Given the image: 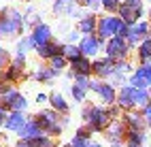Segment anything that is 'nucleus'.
Here are the masks:
<instances>
[{
	"label": "nucleus",
	"instance_id": "obj_1",
	"mask_svg": "<svg viewBox=\"0 0 151 147\" xmlns=\"http://www.w3.org/2000/svg\"><path fill=\"white\" fill-rule=\"evenodd\" d=\"M83 117H85V122L92 126V130H96V132L102 130V128H106L109 122H111L109 111L100 109V107H89V109H85L83 111Z\"/></svg>",
	"mask_w": 151,
	"mask_h": 147
},
{
	"label": "nucleus",
	"instance_id": "obj_2",
	"mask_svg": "<svg viewBox=\"0 0 151 147\" xmlns=\"http://www.w3.org/2000/svg\"><path fill=\"white\" fill-rule=\"evenodd\" d=\"M130 53V45L126 38H119V36H113L111 41L106 43V58H111L113 62H119V60H126V55Z\"/></svg>",
	"mask_w": 151,
	"mask_h": 147
},
{
	"label": "nucleus",
	"instance_id": "obj_3",
	"mask_svg": "<svg viewBox=\"0 0 151 147\" xmlns=\"http://www.w3.org/2000/svg\"><path fill=\"white\" fill-rule=\"evenodd\" d=\"M130 85L136 90H149L151 87V64H140L130 75Z\"/></svg>",
	"mask_w": 151,
	"mask_h": 147
},
{
	"label": "nucleus",
	"instance_id": "obj_4",
	"mask_svg": "<svg viewBox=\"0 0 151 147\" xmlns=\"http://www.w3.org/2000/svg\"><path fill=\"white\" fill-rule=\"evenodd\" d=\"M22 30V15L11 11V15L0 17V36H13Z\"/></svg>",
	"mask_w": 151,
	"mask_h": 147
},
{
	"label": "nucleus",
	"instance_id": "obj_5",
	"mask_svg": "<svg viewBox=\"0 0 151 147\" xmlns=\"http://www.w3.org/2000/svg\"><path fill=\"white\" fill-rule=\"evenodd\" d=\"M117 11H119V19H122V22H126L128 26L138 24V22H140V17L145 15L143 6H140V9H132V6H128V4H119Z\"/></svg>",
	"mask_w": 151,
	"mask_h": 147
},
{
	"label": "nucleus",
	"instance_id": "obj_6",
	"mask_svg": "<svg viewBox=\"0 0 151 147\" xmlns=\"http://www.w3.org/2000/svg\"><path fill=\"white\" fill-rule=\"evenodd\" d=\"M89 87H92L94 92H98V96L102 98L104 102H117V94L113 90V85L111 83H100V81H89Z\"/></svg>",
	"mask_w": 151,
	"mask_h": 147
},
{
	"label": "nucleus",
	"instance_id": "obj_7",
	"mask_svg": "<svg viewBox=\"0 0 151 147\" xmlns=\"http://www.w3.org/2000/svg\"><path fill=\"white\" fill-rule=\"evenodd\" d=\"M117 24H119V17H102L98 22V36L102 38V41L106 36L113 38L115 32H117Z\"/></svg>",
	"mask_w": 151,
	"mask_h": 147
},
{
	"label": "nucleus",
	"instance_id": "obj_8",
	"mask_svg": "<svg viewBox=\"0 0 151 147\" xmlns=\"http://www.w3.org/2000/svg\"><path fill=\"white\" fill-rule=\"evenodd\" d=\"M104 41L102 38H94L92 34H85L83 38H81V45H79V49H81V53L83 55H96L98 51H100V45H102Z\"/></svg>",
	"mask_w": 151,
	"mask_h": 147
},
{
	"label": "nucleus",
	"instance_id": "obj_9",
	"mask_svg": "<svg viewBox=\"0 0 151 147\" xmlns=\"http://www.w3.org/2000/svg\"><path fill=\"white\" fill-rule=\"evenodd\" d=\"M117 104L122 107V109H126V111H130L134 107V87L132 85H124L122 90H119Z\"/></svg>",
	"mask_w": 151,
	"mask_h": 147
},
{
	"label": "nucleus",
	"instance_id": "obj_10",
	"mask_svg": "<svg viewBox=\"0 0 151 147\" xmlns=\"http://www.w3.org/2000/svg\"><path fill=\"white\" fill-rule=\"evenodd\" d=\"M32 43H34V47H43V45H47V41L51 38V30H49V26H45V24H41V26H36L34 28V32H32Z\"/></svg>",
	"mask_w": 151,
	"mask_h": 147
},
{
	"label": "nucleus",
	"instance_id": "obj_11",
	"mask_svg": "<svg viewBox=\"0 0 151 147\" xmlns=\"http://www.w3.org/2000/svg\"><path fill=\"white\" fill-rule=\"evenodd\" d=\"M94 71H96V75H100V77H111V75L115 73V62L111 60V58L98 60V62L94 64Z\"/></svg>",
	"mask_w": 151,
	"mask_h": 147
},
{
	"label": "nucleus",
	"instance_id": "obj_12",
	"mask_svg": "<svg viewBox=\"0 0 151 147\" xmlns=\"http://www.w3.org/2000/svg\"><path fill=\"white\" fill-rule=\"evenodd\" d=\"M22 136H24V139H28V141L41 139V136H43V130H41V126H38V122H28V124L24 126V130H22Z\"/></svg>",
	"mask_w": 151,
	"mask_h": 147
},
{
	"label": "nucleus",
	"instance_id": "obj_13",
	"mask_svg": "<svg viewBox=\"0 0 151 147\" xmlns=\"http://www.w3.org/2000/svg\"><path fill=\"white\" fill-rule=\"evenodd\" d=\"M26 124H28V122H26V117H24L22 113H13V115H9V120H6V128H9V130L22 132Z\"/></svg>",
	"mask_w": 151,
	"mask_h": 147
},
{
	"label": "nucleus",
	"instance_id": "obj_14",
	"mask_svg": "<svg viewBox=\"0 0 151 147\" xmlns=\"http://www.w3.org/2000/svg\"><path fill=\"white\" fill-rule=\"evenodd\" d=\"M138 60L140 64H151V38H145L138 45Z\"/></svg>",
	"mask_w": 151,
	"mask_h": 147
},
{
	"label": "nucleus",
	"instance_id": "obj_15",
	"mask_svg": "<svg viewBox=\"0 0 151 147\" xmlns=\"http://www.w3.org/2000/svg\"><path fill=\"white\" fill-rule=\"evenodd\" d=\"M126 124L130 126V130H143L145 126H147L145 117L138 115V113H128V115H126Z\"/></svg>",
	"mask_w": 151,
	"mask_h": 147
},
{
	"label": "nucleus",
	"instance_id": "obj_16",
	"mask_svg": "<svg viewBox=\"0 0 151 147\" xmlns=\"http://www.w3.org/2000/svg\"><path fill=\"white\" fill-rule=\"evenodd\" d=\"M151 102V92L149 90H136L134 87V107H145Z\"/></svg>",
	"mask_w": 151,
	"mask_h": 147
},
{
	"label": "nucleus",
	"instance_id": "obj_17",
	"mask_svg": "<svg viewBox=\"0 0 151 147\" xmlns=\"http://www.w3.org/2000/svg\"><path fill=\"white\" fill-rule=\"evenodd\" d=\"M60 51H64V47H60V45H43V47H38V55L41 58H53V55H60Z\"/></svg>",
	"mask_w": 151,
	"mask_h": 147
},
{
	"label": "nucleus",
	"instance_id": "obj_18",
	"mask_svg": "<svg viewBox=\"0 0 151 147\" xmlns=\"http://www.w3.org/2000/svg\"><path fill=\"white\" fill-rule=\"evenodd\" d=\"M73 68H75V75H87L92 71V64L87 60H83V55H81V58H77V60H73Z\"/></svg>",
	"mask_w": 151,
	"mask_h": 147
},
{
	"label": "nucleus",
	"instance_id": "obj_19",
	"mask_svg": "<svg viewBox=\"0 0 151 147\" xmlns=\"http://www.w3.org/2000/svg\"><path fill=\"white\" fill-rule=\"evenodd\" d=\"M96 26H98L96 15H85V19H81V22H79V30H81V32H94Z\"/></svg>",
	"mask_w": 151,
	"mask_h": 147
},
{
	"label": "nucleus",
	"instance_id": "obj_20",
	"mask_svg": "<svg viewBox=\"0 0 151 147\" xmlns=\"http://www.w3.org/2000/svg\"><path fill=\"white\" fill-rule=\"evenodd\" d=\"M55 13H68L75 9V0H55Z\"/></svg>",
	"mask_w": 151,
	"mask_h": 147
},
{
	"label": "nucleus",
	"instance_id": "obj_21",
	"mask_svg": "<svg viewBox=\"0 0 151 147\" xmlns=\"http://www.w3.org/2000/svg\"><path fill=\"white\" fill-rule=\"evenodd\" d=\"M147 141V134L143 130H128V143H143Z\"/></svg>",
	"mask_w": 151,
	"mask_h": 147
},
{
	"label": "nucleus",
	"instance_id": "obj_22",
	"mask_svg": "<svg viewBox=\"0 0 151 147\" xmlns=\"http://www.w3.org/2000/svg\"><path fill=\"white\" fill-rule=\"evenodd\" d=\"M130 28H132V30H134L140 38H143V41H145V38H149V24H147V22H138V24L130 26Z\"/></svg>",
	"mask_w": 151,
	"mask_h": 147
},
{
	"label": "nucleus",
	"instance_id": "obj_23",
	"mask_svg": "<svg viewBox=\"0 0 151 147\" xmlns=\"http://www.w3.org/2000/svg\"><path fill=\"white\" fill-rule=\"evenodd\" d=\"M62 53H64L66 58H70V60H77V58H81V55H83V53H81V49L75 47V45H66Z\"/></svg>",
	"mask_w": 151,
	"mask_h": 147
},
{
	"label": "nucleus",
	"instance_id": "obj_24",
	"mask_svg": "<svg viewBox=\"0 0 151 147\" xmlns=\"http://www.w3.org/2000/svg\"><path fill=\"white\" fill-rule=\"evenodd\" d=\"M55 73H58V71H53V68H41V71H38L34 77H36L38 81H47V79H51Z\"/></svg>",
	"mask_w": 151,
	"mask_h": 147
},
{
	"label": "nucleus",
	"instance_id": "obj_25",
	"mask_svg": "<svg viewBox=\"0 0 151 147\" xmlns=\"http://www.w3.org/2000/svg\"><path fill=\"white\" fill-rule=\"evenodd\" d=\"M51 104L55 107L58 111H66V109H68V104L64 102V98L60 96V94H53V96H51Z\"/></svg>",
	"mask_w": 151,
	"mask_h": 147
},
{
	"label": "nucleus",
	"instance_id": "obj_26",
	"mask_svg": "<svg viewBox=\"0 0 151 147\" xmlns=\"http://www.w3.org/2000/svg\"><path fill=\"white\" fill-rule=\"evenodd\" d=\"M51 66H53V71H62L66 66V58L64 55H53L51 58Z\"/></svg>",
	"mask_w": 151,
	"mask_h": 147
},
{
	"label": "nucleus",
	"instance_id": "obj_27",
	"mask_svg": "<svg viewBox=\"0 0 151 147\" xmlns=\"http://www.w3.org/2000/svg\"><path fill=\"white\" fill-rule=\"evenodd\" d=\"M100 4H102L106 11H117L119 9V0H100Z\"/></svg>",
	"mask_w": 151,
	"mask_h": 147
},
{
	"label": "nucleus",
	"instance_id": "obj_28",
	"mask_svg": "<svg viewBox=\"0 0 151 147\" xmlns=\"http://www.w3.org/2000/svg\"><path fill=\"white\" fill-rule=\"evenodd\" d=\"M75 77H77V83H75V85L83 87V90H87V87H89V79H87V75H75Z\"/></svg>",
	"mask_w": 151,
	"mask_h": 147
},
{
	"label": "nucleus",
	"instance_id": "obj_29",
	"mask_svg": "<svg viewBox=\"0 0 151 147\" xmlns=\"http://www.w3.org/2000/svg\"><path fill=\"white\" fill-rule=\"evenodd\" d=\"M73 96L77 98V100H85V90H83V87H79V85H75L73 87Z\"/></svg>",
	"mask_w": 151,
	"mask_h": 147
},
{
	"label": "nucleus",
	"instance_id": "obj_30",
	"mask_svg": "<svg viewBox=\"0 0 151 147\" xmlns=\"http://www.w3.org/2000/svg\"><path fill=\"white\" fill-rule=\"evenodd\" d=\"M32 147H53V145H51V141H49V139H43V136H41V139L32 141Z\"/></svg>",
	"mask_w": 151,
	"mask_h": 147
},
{
	"label": "nucleus",
	"instance_id": "obj_31",
	"mask_svg": "<svg viewBox=\"0 0 151 147\" xmlns=\"http://www.w3.org/2000/svg\"><path fill=\"white\" fill-rule=\"evenodd\" d=\"M122 4H128L132 9H140L143 6V0H122Z\"/></svg>",
	"mask_w": 151,
	"mask_h": 147
},
{
	"label": "nucleus",
	"instance_id": "obj_32",
	"mask_svg": "<svg viewBox=\"0 0 151 147\" xmlns=\"http://www.w3.org/2000/svg\"><path fill=\"white\" fill-rule=\"evenodd\" d=\"M17 147H32V143H30V141H22V143H17Z\"/></svg>",
	"mask_w": 151,
	"mask_h": 147
},
{
	"label": "nucleus",
	"instance_id": "obj_33",
	"mask_svg": "<svg viewBox=\"0 0 151 147\" xmlns=\"http://www.w3.org/2000/svg\"><path fill=\"white\" fill-rule=\"evenodd\" d=\"M128 147H145L143 143H128Z\"/></svg>",
	"mask_w": 151,
	"mask_h": 147
},
{
	"label": "nucleus",
	"instance_id": "obj_34",
	"mask_svg": "<svg viewBox=\"0 0 151 147\" xmlns=\"http://www.w3.org/2000/svg\"><path fill=\"white\" fill-rule=\"evenodd\" d=\"M87 147H102V145H98V143H92V145H87Z\"/></svg>",
	"mask_w": 151,
	"mask_h": 147
},
{
	"label": "nucleus",
	"instance_id": "obj_35",
	"mask_svg": "<svg viewBox=\"0 0 151 147\" xmlns=\"http://www.w3.org/2000/svg\"><path fill=\"white\" fill-rule=\"evenodd\" d=\"M149 38H151V24H149Z\"/></svg>",
	"mask_w": 151,
	"mask_h": 147
},
{
	"label": "nucleus",
	"instance_id": "obj_36",
	"mask_svg": "<svg viewBox=\"0 0 151 147\" xmlns=\"http://www.w3.org/2000/svg\"><path fill=\"white\" fill-rule=\"evenodd\" d=\"M66 147H73V145H66Z\"/></svg>",
	"mask_w": 151,
	"mask_h": 147
},
{
	"label": "nucleus",
	"instance_id": "obj_37",
	"mask_svg": "<svg viewBox=\"0 0 151 147\" xmlns=\"http://www.w3.org/2000/svg\"><path fill=\"white\" fill-rule=\"evenodd\" d=\"M149 17H151V11H149Z\"/></svg>",
	"mask_w": 151,
	"mask_h": 147
},
{
	"label": "nucleus",
	"instance_id": "obj_38",
	"mask_svg": "<svg viewBox=\"0 0 151 147\" xmlns=\"http://www.w3.org/2000/svg\"><path fill=\"white\" fill-rule=\"evenodd\" d=\"M149 92H151V87H149Z\"/></svg>",
	"mask_w": 151,
	"mask_h": 147
},
{
	"label": "nucleus",
	"instance_id": "obj_39",
	"mask_svg": "<svg viewBox=\"0 0 151 147\" xmlns=\"http://www.w3.org/2000/svg\"><path fill=\"white\" fill-rule=\"evenodd\" d=\"M149 107H151V102H149Z\"/></svg>",
	"mask_w": 151,
	"mask_h": 147
},
{
	"label": "nucleus",
	"instance_id": "obj_40",
	"mask_svg": "<svg viewBox=\"0 0 151 147\" xmlns=\"http://www.w3.org/2000/svg\"><path fill=\"white\" fill-rule=\"evenodd\" d=\"M149 2H151V0H149Z\"/></svg>",
	"mask_w": 151,
	"mask_h": 147
}]
</instances>
